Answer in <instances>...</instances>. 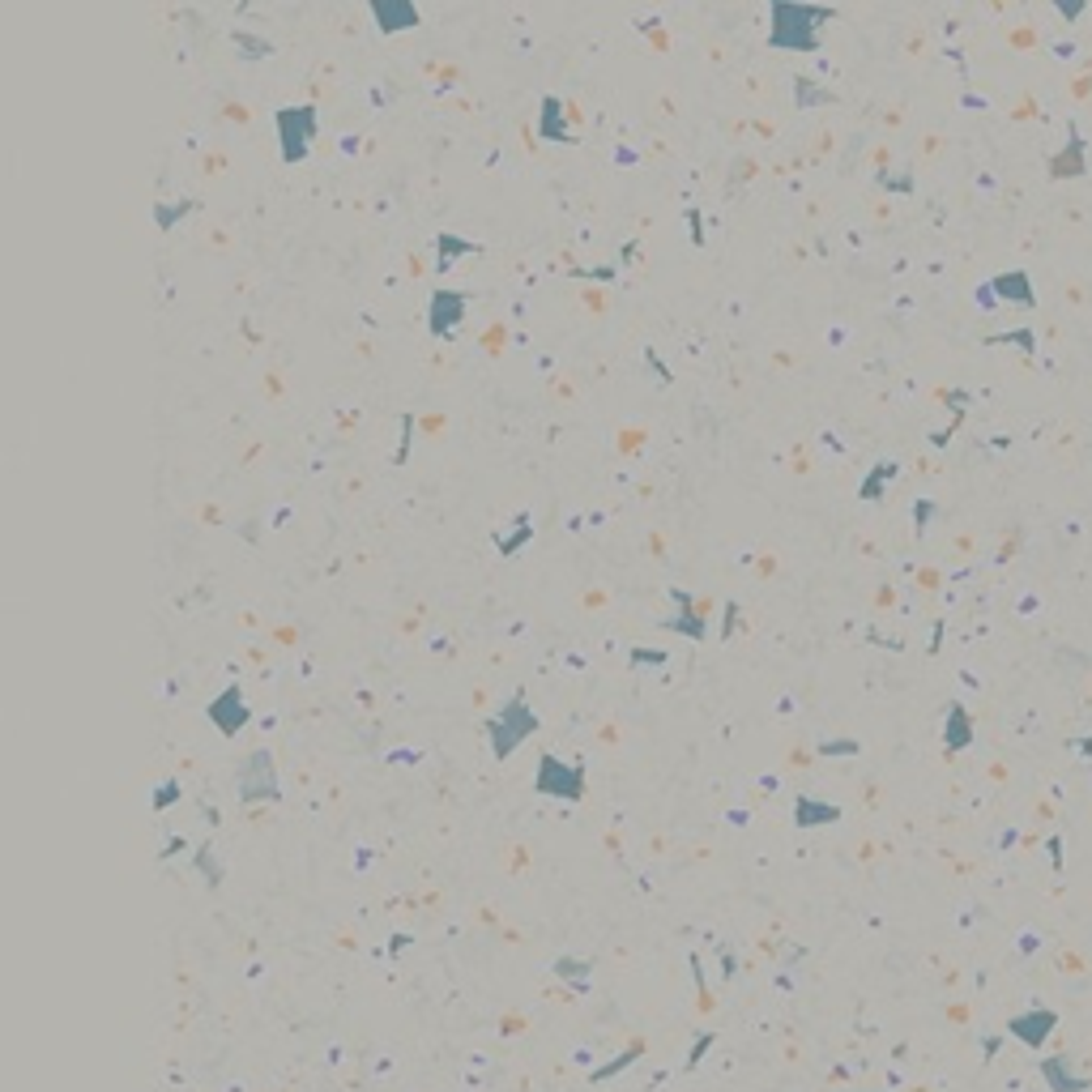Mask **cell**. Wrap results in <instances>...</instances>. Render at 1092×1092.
Wrapping results in <instances>:
<instances>
[{
	"instance_id": "1",
	"label": "cell",
	"mask_w": 1092,
	"mask_h": 1092,
	"mask_svg": "<svg viewBox=\"0 0 1092 1092\" xmlns=\"http://www.w3.org/2000/svg\"><path fill=\"white\" fill-rule=\"evenodd\" d=\"M768 18H773V35H768L773 47H785V52H815L819 26L832 18V9L798 5V0H773Z\"/></svg>"
},
{
	"instance_id": "2",
	"label": "cell",
	"mask_w": 1092,
	"mask_h": 1092,
	"mask_svg": "<svg viewBox=\"0 0 1092 1092\" xmlns=\"http://www.w3.org/2000/svg\"><path fill=\"white\" fill-rule=\"evenodd\" d=\"M487 738H491V751H495V760H508L512 751H517L521 743L529 734L538 730V717H534V709H529V700H525V692H517L512 700H504V709L495 713V717H487Z\"/></svg>"
},
{
	"instance_id": "3",
	"label": "cell",
	"mask_w": 1092,
	"mask_h": 1092,
	"mask_svg": "<svg viewBox=\"0 0 1092 1092\" xmlns=\"http://www.w3.org/2000/svg\"><path fill=\"white\" fill-rule=\"evenodd\" d=\"M273 128H278L286 163H303L308 150H312V137H316V107L312 103L278 107V111H273Z\"/></svg>"
},
{
	"instance_id": "4",
	"label": "cell",
	"mask_w": 1092,
	"mask_h": 1092,
	"mask_svg": "<svg viewBox=\"0 0 1092 1092\" xmlns=\"http://www.w3.org/2000/svg\"><path fill=\"white\" fill-rule=\"evenodd\" d=\"M278 768L265 747H256L252 756L239 764V802H278Z\"/></svg>"
},
{
	"instance_id": "5",
	"label": "cell",
	"mask_w": 1092,
	"mask_h": 1092,
	"mask_svg": "<svg viewBox=\"0 0 1092 1092\" xmlns=\"http://www.w3.org/2000/svg\"><path fill=\"white\" fill-rule=\"evenodd\" d=\"M538 794H551L564 802L585 798V768L559 760V756H542L538 760Z\"/></svg>"
},
{
	"instance_id": "6",
	"label": "cell",
	"mask_w": 1092,
	"mask_h": 1092,
	"mask_svg": "<svg viewBox=\"0 0 1092 1092\" xmlns=\"http://www.w3.org/2000/svg\"><path fill=\"white\" fill-rule=\"evenodd\" d=\"M465 291H448V286H440L436 295H431V308H427V329L431 337H440V342H453L457 329H461V320H465Z\"/></svg>"
},
{
	"instance_id": "7",
	"label": "cell",
	"mask_w": 1092,
	"mask_h": 1092,
	"mask_svg": "<svg viewBox=\"0 0 1092 1092\" xmlns=\"http://www.w3.org/2000/svg\"><path fill=\"white\" fill-rule=\"evenodd\" d=\"M210 721H214V726L227 734V738H235L239 730L248 726V700H244V692H239L235 683L222 687V692L210 700Z\"/></svg>"
},
{
	"instance_id": "8",
	"label": "cell",
	"mask_w": 1092,
	"mask_h": 1092,
	"mask_svg": "<svg viewBox=\"0 0 1092 1092\" xmlns=\"http://www.w3.org/2000/svg\"><path fill=\"white\" fill-rule=\"evenodd\" d=\"M674 602H679V619H666L670 632H683L687 640H704L709 636V623H704V610L692 602V593L674 589Z\"/></svg>"
},
{
	"instance_id": "9",
	"label": "cell",
	"mask_w": 1092,
	"mask_h": 1092,
	"mask_svg": "<svg viewBox=\"0 0 1092 1092\" xmlns=\"http://www.w3.org/2000/svg\"><path fill=\"white\" fill-rule=\"evenodd\" d=\"M372 18L380 26V35H397L401 26H414L419 22V9L414 5H389V0H376L372 5Z\"/></svg>"
},
{
	"instance_id": "10",
	"label": "cell",
	"mask_w": 1092,
	"mask_h": 1092,
	"mask_svg": "<svg viewBox=\"0 0 1092 1092\" xmlns=\"http://www.w3.org/2000/svg\"><path fill=\"white\" fill-rule=\"evenodd\" d=\"M1054 1029V1011H1033V1016H1016L1011 1020V1037H1020L1024 1046H1041Z\"/></svg>"
},
{
	"instance_id": "11",
	"label": "cell",
	"mask_w": 1092,
	"mask_h": 1092,
	"mask_svg": "<svg viewBox=\"0 0 1092 1092\" xmlns=\"http://www.w3.org/2000/svg\"><path fill=\"white\" fill-rule=\"evenodd\" d=\"M837 819H841V807H832V802H815V798H807V794L794 802V824H798V828L837 824Z\"/></svg>"
},
{
	"instance_id": "12",
	"label": "cell",
	"mask_w": 1092,
	"mask_h": 1092,
	"mask_svg": "<svg viewBox=\"0 0 1092 1092\" xmlns=\"http://www.w3.org/2000/svg\"><path fill=\"white\" fill-rule=\"evenodd\" d=\"M1041 1075H1046V1084H1050V1092H1084L1092 1080H1071V1058H1046V1063H1041Z\"/></svg>"
},
{
	"instance_id": "13",
	"label": "cell",
	"mask_w": 1092,
	"mask_h": 1092,
	"mask_svg": "<svg viewBox=\"0 0 1092 1092\" xmlns=\"http://www.w3.org/2000/svg\"><path fill=\"white\" fill-rule=\"evenodd\" d=\"M436 252H440V273H448L457 256L478 252V244H474V239H461V235H436Z\"/></svg>"
},
{
	"instance_id": "14",
	"label": "cell",
	"mask_w": 1092,
	"mask_h": 1092,
	"mask_svg": "<svg viewBox=\"0 0 1092 1092\" xmlns=\"http://www.w3.org/2000/svg\"><path fill=\"white\" fill-rule=\"evenodd\" d=\"M542 137L551 141H572L564 128V103L559 99H542Z\"/></svg>"
},
{
	"instance_id": "15",
	"label": "cell",
	"mask_w": 1092,
	"mask_h": 1092,
	"mask_svg": "<svg viewBox=\"0 0 1092 1092\" xmlns=\"http://www.w3.org/2000/svg\"><path fill=\"white\" fill-rule=\"evenodd\" d=\"M794 99H798V107H819V103H832V94L828 90H819L811 77H794Z\"/></svg>"
},
{
	"instance_id": "16",
	"label": "cell",
	"mask_w": 1092,
	"mask_h": 1092,
	"mask_svg": "<svg viewBox=\"0 0 1092 1092\" xmlns=\"http://www.w3.org/2000/svg\"><path fill=\"white\" fill-rule=\"evenodd\" d=\"M636 1058H640V1046H632L628 1054H619V1058H615V1063H606V1067H598V1071H593V1075H589V1080H593V1084H602V1080H610V1075H615V1071H623V1067H628V1063H636Z\"/></svg>"
},
{
	"instance_id": "17",
	"label": "cell",
	"mask_w": 1092,
	"mask_h": 1092,
	"mask_svg": "<svg viewBox=\"0 0 1092 1092\" xmlns=\"http://www.w3.org/2000/svg\"><path fill=\"white\" fill-rule=\"evenodd\" d=\"M555 973H559V977H568V982H585L589 965H585V960H581V965H576L572 956H559V960H555Z\"/></svg>"
},
{
	"instance_id": "18",
	"label": "cell",
	"mask_w": 1092,
	"mask_h": 1092,
	"mask_svg": "<svg viewBox=\"0 0 1092 1092\" xmlns=\"http://www.w3.org/2000/svg\"><path fill=\"white\" fill-rule=\"evenodd\" d=\"M883 478H892V465H875L871 483L862 487V500H879V487H883Z\"/></svg>"
},
{
	"instance_id": "19",
	"label": "cell",
	"mask_w": 1092,
	"mask_h": 1092,
	"mask_svg": "<svg viewBox=\"0 0 1092 1092\" xmlns=\"http://www.w3.org/2000/svg\"><path fill=\"white\" fill-rule=\"evenodd\" d=\"M197 866H201V875L210 871V888H218V883H222V871H218V862L210 858V849H197Z\"/></svg>"
},
{
	"instance_id": "20",
	"label": "cell",
	"mask_w": 1092,
	"mask_h": 1092,
	"mask_svg": "<svg viewBox=\"0 0 1092 1092\" xmlns=\"http://www.w3.org/2000/svg\"><path fill=\"white\" fill-rule=\"evenodd\" d=\"M192 205H197V201H184V205H180V210H158V227H163V231H167V227H171V222H180L184 214H192Z\"/></svg>"
},
{
	"instance_id": "21",
	"label": "cell",
	"mask_w": 1092,
	"mask_h": 1092,
	"mask_svg": "<svg viewBox=\"0 0 1092 1092\" xmlns=\"http://www.w3.org/2000/svg\"><path fill=\"white\" fill-rule=\"evenodd\" d=\"M175 798H180V785H175V781H167V785H163V790H158V794H154V807H158V811H163V807H167V802H175Z\"/></svg>"
},
{
	"instance_id": "22",
	"label": "cell",
	"mask_w": 1092,
	"mask_h": 1092,
	"mask_svg": "<svg viewBox=\"0 0 1092 1092\" xmlns=\"http://www.w3.org/2000/svg\"><path fill=\"white\" fill-rule=\"evenodd\" d=\"M858 751V743H819V756H849Z\"/></svg>"
},
{
	"instance_id": "23",
	"label": "cell",
	"mask_w": 1092,
	"mask_h": 1092,
	"mask_svg": "<svg viewBox=\"0 0 1092 1092\" xmlns=\"http://www.w3.org/2000/svg\"><path fill=\"white\" fill-rule=\"evenodd\" d=\"M235 47H244L248 56H261V52H269V43H252V39L244 35V30H239V35H235Z\"/></svg>"
},
{
	"instance_id": "24",
	"label": "cell",
	"mask_w": 1092,
	"mask_h": 1092,
	"mask_svg": "<svg viewBox=\"0 0 1092 1092\" xmlns=\"http://www.w3.org/2000/svg\"><path fill=\"white\" fill-rule=\"evenodd\" d=\"M645 662H649V666H662L666 653H645V649H636V653H632V666H645Z\"/></svg>"
}]
</instances>
